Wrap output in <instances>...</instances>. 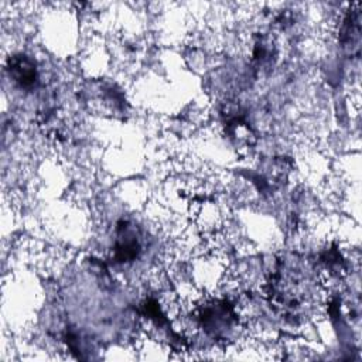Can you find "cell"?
<instances>
[{"mask_svg":"<svg viewBox=\"0 0 362 362\" xmlns=\"http://www.w3.org/2000/svg\"><path fill=\"white\" fill-rule=\"evenodd\" d=\"M10 76L21 88H31L37 82V68L25 55H14L10 58Z\"/></svg>","mask_w":362,"mask_h":362,"instance_id":"6da1fadb","label":"cell"}]
</instances>
